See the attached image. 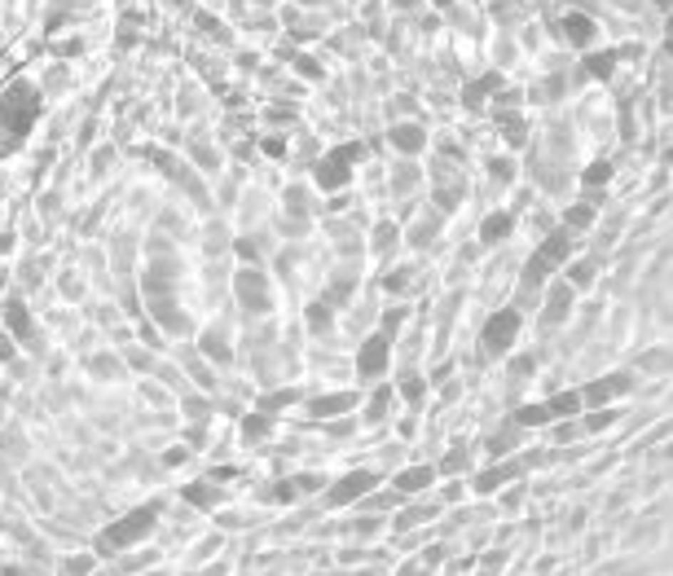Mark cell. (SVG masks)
I'll return each instance as SVG.
<instances>
[{"label": "cell", "instance_id": "1", "mask_svg": "<svg viewBox=\"0 0 673 576\" xmlns=\"http://www.w3.org/2000/svg\"><path fill=\"white\" fill-rule=\"evenodd\" d=\"M154 519H159V506H141V510H133V515H123V519H115L111 528L101 533L97 550H101V555H115V550H128V545H137V541H145V537L154 533Z\"/></svg>", "mask_w": 673, "mask_h": 576}, {"label": "cell", "instance_id": "2", "mask_svg": "<svg viewBox=\"0 0 673 576\" xmlns=\"http://www.w3.org/2000/svg\"><path fill=\"white\" fill-rule=\"evenodd\" d=\"M31 123H36V93L27 84H14L5 93V101H0V128L18 141V137L31 133Z\"/></svg>", "mask_w": 673, "mask_h": 576}, {"label": "cell", "instance_id": "3", "mask_svg": "<svg viewBox=\"0 0 673 576\" xmlns=\"http://www.w3.org/2000/svg\"><path fill=\"white\" fill-rule=\"evenodd\" d=\"M567 251H572V242H567V233H550L546 242H541V251H537V259L528 264V273H524V286L533 291V286L546 277L550 269H559L563 259H567Z\"/></svg>", "mask_w": 673, "mask_h": 576}, {"label": "cell", "instance_id": "4", "mask_svg": "<svg viewBox=\"0 0 673 576\" xmlns=\"http://www.w3.org/2000/svg\"><path fill=\"white\" fill-rule=\"evenodd\" d=\"M515 334H520V312L515 308H502L493 322H488V330H484V352L488 356H502L510 344H515Z\"/></svg>", "mask_w": 673, "mask_h": 576}, {"label": "cell", "instance_id": "5", "mask_svg": "<svg viewBox=\"0 0 673 576\" xmlns=\"http://www.w3.org/2000/svg\"><path fill=\"white\" fill-rule=\"evenodd\" d=\"M374 484H379L374 470H352V475H344L339 484H330L326 506H352V502H361V497H366Z\"/></svg>", "mask_w": 673, "mask_h": 576}, {"label": "cell", "instance_id": "6", "mask_svg": "<svg viewBox=\"0 0 673 576\" xmlns=\"http://www.w3.org/2000/svg\"><path fill=\"white\" fill-rule=\"evenodd\" d=\"M630 387H634V374H607V379H594L585 391H577V396H581V405H590V409H603L607 401L625 396Z\"/></svg>", "mask_w": 673, "mask_h": 576}, {"label": "cell", "instance_id": "7", "mask_svg": "<svg viewBox=\"0 0 673 576\" xmlns=\"http://www.w3.org/2000/svg\"><path fill=\"white\" fill-rule=\"evenodd\" d=\"M387 352H392V344H387V334H370L366 344H361V352H356V370L366 374V379L383 374V365H387Z\"/></svg>", "mask_w": 673, "mask_h": 576}, {"label": "cell", "instance_id": "8", "mask_svg": "<svg viewBox=\"0 0 673 576\" xmlns=\"http://www.w3.org/2000/svg\"><path fill=\"white\" fill-rule=\"evenodd\" d=\"M524 475V458H510V462H502V466H488V470H480L476 475V493H498L502 484H510V480H520Z\"/></svg>", "mask_w": 673, "mask_h": 576}, {"label": "cell", "instance_id": "9", "mask_svg": "<svg viewBox=\"0 0 673 576\" xmlns=\"http://www.w3.org/2000/svg\"><path fill=\"white\" fill-rule=\"evenodd\" d=\"M352 154H356V145H352V150L344 145L339 154H334V159H326V163L317 168V180H322V190H339V185H344V176H348V163H352Z\"/></svg>", "mask_w": 673, "mask_h": 576}, {"label": "cell", "instance_id": "10", "mask_svg": "<svg viewBox=\"0 0 673 576\" xmlns=\"http://www.w3.org/2000/svg\"><path fill=\"white\" fill-rule=\"evenodd\" d=\"M238 299H242V308H251V312H264V308H269L264 277H260V273H242V277H238Z\"/></svg>", "mask_w": 673, "mask_h": 576}, {"label": "cell", "instance_id": "11", "mask_svg": "<svg viewBox=\"0 0 673 576\" xmlns=\"http://www.w3.org/2000/svg\"><path fill=\"white\" fill-rule=\"evenodd\" d=\"M348 409H356L352 391H330V396H322V401H308V413L313 418H334V413H348Z\"/></svg>", "mask_w": 673, "mask_h": 576}, {"label": "cell", "instance_id": "12", "mask_svg": "<svg viewBox=\"0 0 673 576\" xmlns=\"http://www.w3.org/2000/svg\"><path fill=\"white\" fill-rule=\"evenodd\" d=\"M180 497H185L190 506H198V510H216V506L225 502V493H220L216 484H185V493H180Z\"/></svg>", "mask_w": 673, "mask_h": 576}, {"label": "cell", "instance_id": "13", "mask_svg": "<svg viewBox=\"0 0 673 576\" xmlns=\"http://www.w3.org/2000/svg\"><path fill=\"white\" fill-rule=\"evenodd\" d=\"M431 484H436V470L431 466H409V470L396 475V493H423Z\"/></svg>", "mask_w": 673, "mask_h": 576}, {"label": "cell", "instance_id": "14", "mask_svg": "<svg viewBox=\"0 0 673 576\" xmlns=\"http://www.w3.org/2000/svg\"><path fill=\"white\" fill-rule=\"evenodd\" d=\"M5 322H9V334H18L22 344H31V339H36L31 317H27V308H22L18 299H9V304H5Z\"/></svg>", "mask_w": 673, "mask_h": 576}, {"label": "cell", "instance_id": "15", "mask_svg": "<svg viewBox=\"0 0 673 576\" xmlns=\"http://www.w3.org/2000/svg\"><path fill=\"white\" fill-rule=\"evenodd\" d=\"M567 308H572V291L567 286H555V295H550V304H546V317H541V326H559L563 317H567Z\"/></svg>", "mask_w": 673, "mask_h": 576}, {"label": "cell", "instance_id": "16", "mask_svg": "<svg viewBox=\"0 0 673 576\" xmlns=\"http://www.w3.org/2000/svg\"><path fill=\"white\" fill-rule=\"evenodd\" d=\"M401 502H405V493H396V488H392V493H374V488H370L361 506H366V510H392V506H401Z\"/></svg>", "mask_w": 673, "mask_h": 576}, {"label": "cell", "instance_id": "17", "mask_svg": "<svg viewBox=\"0 0 673 576\" xmlns=\"http://www.w3.org/2000/svg\"><path fill=\"white\" fill-rule=\"evenodd\" d=\"M546 409H550V418H572L581 409V396H577V391H563V396H555Z\"/></svg>", "mask_w": 673, "mask_h": 576}, {"label": "cell", "instance_id": "18", "mask_svg": "<svg viewBox=\"0 0 673 576\" xmlns=\"http://www.w3.org/2000/svg\"><path fill=\"white\" fill-rule=\"evenodd\" d=\"M515 423H520V427H541V423H550V409L546 405H528V409L515 413Z\"/></svg>", "mask_w": 673, "mask_h": 576}, {"label": "cell", "instance_id": "19", "mask_svg": "<svg viewBox=\"0 0 673 576\" xmlns=\"http://www.w3.org/2000/svg\"><path fill=\"white\" fill-rule=\"evenodd\" d=\"M506 233H510V216H493V220H484L480 238L484 242H498V238H506Z\"/></svg>", "mask_w": 673, "mask_h": 576}, {"label": "cell", "instance_id": "20", "mask_svg": "<svg viewBox=\"0 0 673 576\" xmlns=\"http://www.w3.org/2000/svg\"><path fill=\"white\" fill-rule=\"evenodd\" d=\"M392 141H396V145H401L405 154L423 150V133H418V128H396V133H392Z\"/></svg>", "mask_w": 673, "mask_h": 576}, {"label": "cell", "instance_id": "21", "mask_svg": "<svg viewBox=\"0 0 673 576\" xmlns=\"http://www.w3.org/2000/svg\"><path fill=\"white\" fill-rule=\"evenodd\" d=\"M62 572H66V576H88V572H93V555H75V559H62Z\"/></svg>", "mask_w": 673, "mask_h": 576}, {"label": "cell", "instance_id": "22", "mask_svg": "<svg viewBox=\"0 0 673 576\" xmlns=\"http://www.w3.org/2000/svg\"><path fill=\"white\" fill-rule=\"evenodd\" d=\"M401 391H405V401H409V405H423L427 383H423V379H405V383H401Z\"/></svg>", "mask_w": 673, "mask_h": 576}, {"label": "cell", "instance_id": "23", "mask_svg": "<svg viewBox=\"0 0 673 576\" xmlns=\"http://www.w3.org/2000/svg\"><path fill=\"white\" fill-rule=\"evenodd\" d=\"M436 515V506H409L405 515H401V528H409V523H427Z\"/></svg>", "mask_w": 673, "mask_h": 576}, {"label": "cell", "instance_id": "24", "mask_svg": "<svg viewBox=\"0 0 673 576\" xmlns=\"http://www.w3.org/2000/svg\"><path fill=\"white\" fill-rule=\"evenodd\" d=\"M612 423H616V409H599V413L585 418V431H603V427H612Z\"/></svg>", "mask_w": 673, "mask_h": 576}, {"label": "cell", "instance_id": "25", "mask_svg": "<svg viewBox=\"0 0 673 576\" xmlns=\"http://www.w3.org/2000/svg\"><path fill=\"white\" fill-rule=\"evenodd\" d=\"M515 440H520V431H515V427H506L502 436H493V440H488V453H506Z\"/></svg>", "mask_w": 673, "mask_h": 576}, {"label": "cell", "instance_id": "26", "mask_svg": "<svg viewBox=\"0 0 673 576\" xmlns=\"http://www.w3.org/2000/svg\"><path fill=\"white\" fill-rule=\"evenodd\" d=\"M308 326H313V330H330V304L308 308Z\"/></svg>", "mask_w": 673, "mask_h": 576}, {"label": "cell", "instance_id": "27", "mask_svg": "<svg viewBox=\"0 0 673 576\" xmlns=\"http://www.w3.org/2000/svg\"><path fill=\"white\" fill-rule=\"evenodd\" d=\"M607 176H612V168H607V163H599V168H590V172H585V190L594 194V190H599L603 180H607Z\"/></svg>", "mask_w": 673, "mask_h": 576}, {"label": "cell", "instance_id": "28", "mask_svg": "<svg viewBox=\"0 0 673 576\" xmlns=\"http://www.w3.org/2000/svg\"><path fill=\"white\" fill-rule=\"evenodd\" d=\"M440 470H445V475H458V470H467V449H453V453L445 458V466H440Z\"/></svg>", "mask_w": 673, "mask_h": 576}, {"label": "cell", "instance_id": "29", "mask_svg": "<svg viewBox=\"0 0 673 576\" xmlns=\"http://www.w3.org/2000/svg\"><path fill=\"white\" fill-rule=\"evenodd\" d=\"M567 225H572V229H590L594 212H590V207H572V212H567Z\"/></svg>", "mask_w": 673, "mask_h": 576}, {"label": "cell", "instance_id": "30", "mask_svg": "<svg viewBox=\"0 0 673 576\" xmlns=\"http://www.w3.org/2000/svg\"><path fill=\"white\" fill-rule=\"evenodd\" d=\"M242 427H247V436H251V440H264V436H269V418L255 413V418H247Z\"/></svg>", "mask_w": 673, "mask_h": 576}, {"label": "cell", "instance_id": "31", "mask_svg": "<svg viewBox=\"0 0 673 576\" xmlns=\"http://www.w3.org/2000/svg\"><path fill=\"white\" fill-rule=\"evenodd\" d=\"M322 484H326L322 475H299V480H291V488H295V497H299V493H317Z\"/></svg>", "mask_w": 673, "mask_h": 576}, {"label": "cell", "instance_id": "32", "mask_svg": "<svg viewBox=\"0 0 673 576\" xmlns=\"http://www.w3.org/2000/svg\"><path fill=\"white\" fill-rule=\"evenodd\" d=\"M563 27H567V36H572V40H590V22H585V18H567Z\"/></svg>", "mask_w": 673, "mask_h": 576}, {"label": "cell", "instance_id": "33", "mask_svg": "<svg viewBox=\"0 0 673 576\" xmlns=\"http://www.w3.org/2000/svg\"><path fill=\"white\" fill-rule=\"evenodd\" d=\"M577 436H581V427H577V423H559V427H555V440H559V444H572Z\"/></svg>", "mask_w": 673, "mask_h": 576}, {"label": "cell", "instance_id": "34", "mask_svg": "<svg viewBox=\"0 0 673 576\" xmlns=\"http://www.w3.org/2000/svg\"><path fill=\"white\" fill-rule=\"evenodd\" d=\"M202 348L212 352L216 361H229V348H225V339H216V334H212V339H202Z\"/></svg>", "mask_w": 673, "mask_h": 576}, {"label": "cell", "instance_id": "35", "mask_svg": "<svg viewBox=\"0 0 673 576\" xmlns=\"http://www.w3.org/2000/svg\"><path fill=\"white\" fill-rule=\"evenodd\" d=\"M291 401H295V391H273V396H264L260 405L264 409H282V405H291Z\"/></svg>", "mask_w": 673, "mask_h": 576}, {"label": "cell", "instance_id": "36", "mask_svg": "<svg viewBox=\"0 0 673 576\" xmlns=\"http://www.w3.org/2000/svg\"><path fill=\"white\" fill-rule=\"evenodd\" d=\"M612 62H616L612 53H603V58H590V71H594V75H607V71H612Z\"/></svg>", "mask_w": 673, "mask_h": 576}, {"label": "cell", "instance_id": "37", "mask_svg": "<svg viewBox=\"0 0 673 576\" xmlns=\"http://www.w3.org/2000/svg\"><path fill=\"white\" fill-rule=\"evenodd\" d=\"M401 576H427V567H423L418 559H413V563H405V567H401Z\"/></svg>", "mask_w": 673, "mask_h": 576}, {"label": "cell", "instance_id": "38", "mask_svg": "<svg viewBox=\"0 0 673 576\" xmlns=\"http://www.w3.org/2000/svg\"><path fill=\"white\" fill-rule=\"evenodd\" d=\"M180 458H185V449H168V453H163V462H168V466H176Z\"/></svg>", "mask_w": 673, "mask_h": 576}, {"label": "cell", "instance_id": "39", "mask_svg": "<svg viewBox=\"0 0 673 576\" xmlns=\"http://www.w3.org/2000/svg\"><path fill=\"white\" fill-rule=\"evenodd\" d=\"M572 277H577V282H590V277H594V264H581V269H577Z\"/></svg>", "mask_w": 673, "mask_h": 576}, {"label": "cell", "instance_id": "40", "mask_svg": "<svg viewBox=\"0 0 673 576\" xmlns=\"http://www.w3.org/2000/svg\"><path fill=\"white\" fill-rule=\"evenodd\" d=\"M101 576H119V572H101Z\"/></svg>", "mask_w": 673, "mask_h": 576}, {"label": "cell", "instance_id": "41", "mask_svg": "<svg viewBox=\"0 0 673 576\" xmlns=\"http://www.w3.org/2000/svg\"><path fill=\"white\" fill-rule=\"evenodd\" d=\"M0 282H5V277H0Z\"/></svg>", "mask_w": 673, "mask_h": 576}]
</instances>
